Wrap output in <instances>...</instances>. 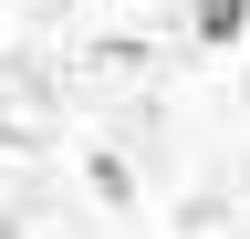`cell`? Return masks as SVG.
<instances>
[{
  "label": "cell",
  "mask_w": 250,
  "mask_h": 239,
  "mask_svg": "<svg viewBox=\"0 0 250 239\" xmlns=\"http://www.w3.org/2000/svg\"><path fill=\"white\" fill-rule=\"evenodd\" d=\"M177 21H188V42H208V52H219V42H240V32H250V0H177Z\"/></svg>",
  "instance_id": "cell-2"
},
{
  "label": "cell",
  "mask_w": 250,
  "mask_h": 239,
  "mask_svg": "<svg viewBox=\"0 0 250 239\" xmlns=\"http://www.w3.org/2000/svg\"><path fill=\"white\" fill-rule=\"evenodd\" d=\"M0 135H11V146H42L52 135V104H42L31 73H0Z\"/></svg>",
  "instance_id": "cell-1"
}]
</instances>
